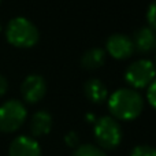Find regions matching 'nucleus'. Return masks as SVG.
Masks as SVG:
<instances>
[{
    "mask_svg": "<svg viewBox=\"0 0 156 156\" xmlns=\"http://www.w3.org/2000/svg\"><path fill=\"white\" fill-rule=\"evenodd\" d=\"M52 129V116L47 111H37L30 121V132L34 137L45 136Z\"/></svg>",
    "mask_w": 156,
    "mask_h": 156,
    "instance_id": "9b49d317",
    "label": "nucleus"
},
{
    "mask_svg": "<svg viewBox=\"0 0 156 156\" xmlns=\"http://www.w3.org/2000/svg\"><path fill=\"white\" fill-rule=\"evenodd\" d=\"M148 101H149V104L156 110V78L148 88Z\"/></svg>",
    "mask_w": 156,
    "mask_h": 156,
    "instance_id": "dca6fc26",
    "label": "nucleus"
},
{
    "mask_svg": "<svg viewBox=\"0 0 156 156\" xmlns=\"http://www.w3.org/2000/svg\"><path fill=\"white\" fill-rule=\"evenodd\" d=\"M108 108L114 118L132 121L143 112L144 100L134 89H118L108 99Z\"/></svg>",
    "mask_w": 156,
    "mask_h": 156,
    "instance_id": "f257e3e1",
    "label": "nucleus"
},
{
    "mask_svg": "<svg viewBox=\"0 0 156 156\" xmlns=\"http://www.w3.org/2000/svg\"><path fill=\"white\" fill-rule=\"evenodd\" d=\"M0 30H2V25H0Z\"/></svg>",
    "mask_w": 156,
    "mask_h": 156,
    "instance_id": "6ab92c4d",
    "label": "nucleus"
},
{
    "mask_svg": "<svg viewBox=\"0 0 156 156\" xmlns=\"http://www.w3.org/2000/svg\"><path fill=\"white\" fill-rule=\"evenodd\" d=\"M8 156H41V149L38 143L32 137L19 136L11 143Z\"/></svg>",
    "mask_w": 156,
    "mask_h": 156,
    "instance_id": "6e6552de",
    "label": "nucleus"
},
{
    "mask_svg": "<svg viewBox=\"0 0 156 156\" xmlns=\"http://www.w3.org/2000/svg\"><path fill=\"white\" fill-rule=\"evenodd\" d=\"M65 140H66V144H67L69 147H77L78 145V136H77L76 132L67 133L66 137H65Z\"/></svg>",
    "mask_w": 156,
    "mask_h": 156,
    "instance_id": "f3484780",
    "label": "nucleus"
},
{
    "mask_svg": "<svg viewBox=\"0 0 156 156\" xmlns=\"http://www.w3.org/2000/svg\"><path fill=\"white\" fill-rule=\"evenodd\" d=\"M147 19H148L149 27L156 32V0L152 2L151 5L148 7V11H147Z\"/></svg>",
    "mask_w": 156,
    "mask_h": 156,
    "instance_id": "2eb2a0df",
    "label": "nucleus"
},
{
    "mask_svg": "<svg viewBox=\"0 0 156 156\" xmlns=\"http://www.w3.org/2000/svg\"><path fill=\"white\" fill-rule=\"evenodd\" d=\"M7 89H8L7 80H5V77H3L2 74H0V96H3V94L7 92Z\"/></svg>",
    "mask_w": 156,
    "mask_h": 156,
    "instance_id": "a211bd4d",
    "label": "nucleus"
},
{
    "mask_svg": "<svg viewBox=\"0 0 156 156\" xmlns=\"http://www.w3.org/2000/svg\"><path fill=\"white\" fill-rule=\"evenodd\" d=\"M94 138L104 149H114L121 144L122 130L112 116H101L94 123Z\"/></svg>",
    "mask_w": 156,
    "mask_h": 156,
    "instance_id": "7ed1b4c3",
    "label": "nucleus"
},
{
    "mask_svg": "<svg viewBox=\"0 0 156 156\" xmlns=\"http://www.w3.org/2000/svg\"><path fill=\"white\" fill-rule=\"evenodd\" d=\"M83 92L86 99L94 104H101L107 99V88L97 78H90L86 81L83 85Z\"/></svg>",
    "mask_w": 156,
    "mask_h": 156,
    "instance_id": "9d476101",
    "label": "nucleus"
},
{
    "mask_svg": "<svg viewBox=\"0 0 156 156\" xmlns=\"http://www.w3.org/2000/svg\"><path fill=\"white\" fill-rule=\"evenodd\" d=\"M156 78V67L151 60L141 59L129 65L125 73V80L133 88H145Z\"/></svg>",
    "mask_w": 156,
    "mask_h": 156,
    "instance_id": "39448f33",
    "label": "nucleus"
},
{
    "mask_svg": "<svg viewBox=\"0 0 156 156\" xmlns=\"http://www.w3.org/2000/svg\"><path fill=\"white\" fill-rule=\"evenodd\" d=\"M105 48L107 52L115 59H127L129 56H132L134 52V47H133V41L130 37L125 34H112L107 38L105 43Z\"/></svg>",
    "mask_w": 156,
    "mask_h": 156,
    "instance_id": "0eeeda50",
    "label": "nucleus"
},
{
    "mask_svg": "<svg viewBox=\"0 0 156 156\" xmlns=\"http://www.w3.org/2000/svg\"><path fill=\"white\" fill-rule=\"evenodd\" d=\"M133 47L138 54H149L156 49V32L151 27H141L132 38Z\"/></svg>",
    "mask_w": 156,
    "mask_h": 156,
    "instance_id": "1a4fd4ad",
    "label": "nucleus"
},
{
    "mask_svg": "<svg viewBox=\"0 0 156 156\" xmlns=\"http://www.w3.org/2000/svg\"><path fill=\"white\" fill-rule=\"evenodd\" d=\"M104 60H105V54L103 49L92 48V49H88L82 55L81 65H82V67L88 69V70H94V69H99L100 66L104 65Z\"/></svg>",
    "mask_w": 156,
    "mask_h": 156,
    "instance_id": "f8f14e48",
    "label": "nucleus"
},
{
    "mask_svg": "<svg viewBox=\"0 0 156 156\" xmlns=\"http://www.w3.org/2000/svg\"><path fill=\"white\" fill-rule=\"evenodd\" d=\"M73 156H107V155L99 147L92 145V144H83V145L77 147Z\"/></svg>",
    "mask_w": 156,
    "mask_h": 156,
    "instance_id": "ddd939ff",
    "label": "nucleus"
},
{
    "mask_svg": "<svg viewBox=\"0 0 156 156\" xmlns=\"http://www.w3.org/2000/svg\"><path fill=\"white\" fill-rule=\"evenodd\" d=\"M5 37L8 43L19 48H29L33 47L38 41V30L34 23L23 16L12 18L7 25L5 29Z\"/></svg>",
    "mask_w": 156,
    "mask_h": 156,
    "instance_id": "f03ea898",
    "label": "nucleus"
},
{
    "mask_svg": "<svg viewBox=\"0 0 156 156\" xmlns=\"http://www.w3.org/2000/svg\"><path fill=\"white\" fill-rule=\"evenodd\" d=\"M26 119V108L19 100H8L0 107V132L12 133Z\"/></svg>",
    "mask_w": 156,
    "mask_h": 156,
    "instance_id": "20e7f679",
    "label": "nucleus"
},
{
    "mask_svg": "<svg viewBox=\"0 0 156 156\" xmlns=\"http://www.w3.org/2000/svg\"><path fill=\"white\" fill-rule=\"evenodd\" d=\"M21 92L23 99L27 103H37L45 96L47 92V83L41 76L38 74H32L26 77L21 85Z\"/></svg>",
    "mask_w": 156,
    "mask_h": 156,
    "instance_id": "423d86ee",
    "label": "nucleus"
},
{
    "mask_svg": "<svg viewBox=\"0 0 156 156\" xmlns=\"http://www.w3.org/2000/svg\"><path fill=\"white\" fill-rule=\"evenodd\" d=\"M130 156H156V148L149 145H138L133 148Z\"/></svg>",
    "mask_w": 156,
    "mask_h": 156,
    "instance_id": "4468645a",
    "label": "nucleus"
}]
</instances>
